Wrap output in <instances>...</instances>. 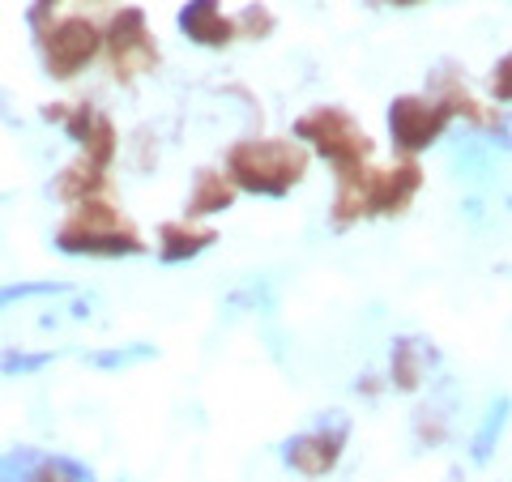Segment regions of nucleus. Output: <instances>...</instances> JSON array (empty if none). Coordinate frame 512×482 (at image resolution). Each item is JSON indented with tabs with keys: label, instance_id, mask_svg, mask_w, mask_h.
Masks as SVG:
<instances>
[{
	"label": "nucleus",
	"instance_id": "6ab92c4d",
	"mask_svg": "<svg viewBox=\"0 0 512 482\" xmlns=\"http://www.w3.org/2000/svg\"><path fill=\"white\" fill-rule=\"evenodd\" d=\"M60 5V0H30V26L43 30L47 22H52V9Z\"/></svg>",
	"mask_w": 512,
	"mask_h": 482
},
{
	"label": "nucleus",
	"instance_id": "f8f14e48",
	"mask_svg": "<svg viewBox=\"0 0 512 482\" xmlns=\"http://www.w3.org/2000/svg\"><path fill=\"white\" fill-rule=\"evenodd\" d=\"M103 192H107V171L86 163V158H77L73 167H64L60 180H56V197L69 201V205L94 201V197H103Z\"/></svg>",
	"mask_w": 512,
	"mask_h": 482
},
{
	"label": "nucleus",
	"instance_id": "412c9836",
	"mask_svg": "<svg viewBox=\"0 0 512 482\" xmlns=\"http://www.w3.org/2000/svg\"><path fill=\"white\" fill-rule=\"evenodd\" d=\"M52 482H69V478H52Z\"/></svg>",
	"mask_w": 512,
	"mask_h": 482
},
{
	"label": "nucleus",
	"instance_id": "f03ea898",
	"mask_svg": "<svg viewBox=\"0 0 512 482\" xmlns=\"http://www.w3.org/2000/svg\"><path fill=\"white\" fill-rule=\"evenodd\" d=\"M56 248L64 256H141L146 252V239L137 235V227L116 205L94 197V201L73 205L69 218L60 222Z\"/></svg>",
	"mask_w": 512,
	"mask_h": 482
},
{
	"label": "nucleus",
	"instance_id": "6e6552de",
	"mask_svg": "<svg viewBox=\"0 0 512 482\" xmlns=\"http://www.w3.org/2000/svg\"><path fill=\"white\" fill-rule=\"evenodd\" d=\"M342 448H346V427H316L286 444V465L299 470L303 478H325L342 461Z\"/></svg>",
	"mask_w": 512,
	"mask_h": 482
},
{
	"label": "nucleus",
	"instance_id": "4468645a",
	"mask_svg": "<svg viewBox=\"0 0 512 482\" xmlns=\"http://www.w3.org/2000/svg\"><path fill=\"white\" fill-rule=\"evenodd\" d=\"M427 376V363H423V346L419 342H397L393 346V384L397 389H419Z\"/></svg>",
	"mask_w": 512,
	"mask_h": 482
},
{
	"label": "nucleus",
	"instance_id": "9b49d317",
	"mask_svg": "<svg viewBox=\"0 0 512 482\" xmlns=\"http://www.w3.org/2000/svg\"><path fill=\"white\" fill-rule=\"evenodd\" d=\"M235 192H239V188L227 180V171H201L197 184H192V192H188L184 214H188V218L222 214V210H231V205H235Z\"/></svg>",
	"mask_w": 512,
	"mask_h": 482
},
{
	"label": "nucleus",
	"instance_id": "7ed1b4c3",
	"mask_svg": "<svg viewBox=\"0 0 512 482\" xmlns=\"http://www.w3.org/2000/svg\"><path fill=\"white\" fill-rule=\"evenodd\" d=\"M295 137L312 141V150L320 158H329L338 171L367 167L372 158V137L363 133V124L342 107H312L295 120Z\"/></svg>",
	"mask_w": 512,
	"mask_h": 482
},
{
	"label": "nucleus",
	"instance_id": "ddd939ff",
	"mask_svg": "<svg viewBox=\"0 0 512 482\" xmlns=\"http://www.w3.org/2000/svg\"><path fill=\"white\" fill-rule=\"evenodd\" d=\"M436 103L448 111V116H461V120H470L474 128H500V111L495 107H483L474 99V94L466 86H457V82H440V94H436Z\"/></svg>",
	"mask_w": 512,
	"mask_h": 482
},
{
	"label": "nucleus",
	"instance_id": "0eeeda50",
	"mask_svg": "<svg viewBox=\"0 0 512 482\" xmlns=\"http://www.w3.org/2000/svg\"><path fill=\"white\" fill-rule=\"evenodd\" d=\"M363 184V218H393V214H406L410 201L419 197L423 188V171L419 163H393V167H363L359 175Z\"/></svg>",
	"mask_w": 512,
	"mask_h": 482
},
{
	"label": "nucleus",
	"instance_id": "423d86ee",
	"mask_svg": "<svg viewBox=\"0 0 512 482\" xmlns=\"http://www.w3.org/2000/svg\"><path fill=\"white\" fill-rule=\"evenodd\" d=\"M448 111L431 99V94H402L389 103V137L402 154H419L431 150L448 128Z\"/></svg>",
	"mask_w": 512,
	"mask_h": 482
},
{
	"label": "nucleus",
	"instance_id": "dca6fc26",
	"mask_svg": "<svg viewBox=\"0 0 512 482\" xmlns=\"http://www.w3.org/2000/svg\"><path fill=\"white\" fill-rule=\"evenodd\" d=\"M56 291H64L60 282H9V286H0V308H13V303L39 299V295H56Z\"/></svg>",
	"mask_w": 512,
	"mask_h": 482
},
{
	"label": "nucleus",
	"instance_id": "f257e3e1",
	"mask_svg": "<svg viewBox=\"0 0 512 482\" xmlns=\"http://www.w3.org/2000/svg\"><path fill=\"white\" fill-rule=\"evenodd\" d=\"M308 150L286 137H248L227 150V180L256 197H286L308 175Z\"/></svg>",
	"mask_w": 512,
	"mask_h": 482
},
{
	"label": "nucleus",
	"instance_id": "f3484780",
	"mask_svg": "<svg viewBox=\"0 0 512 482\" xmlns=\"http://www.w3.org/2000/svg\"><path fill=\"white\" fill-rule=\"evenodd\" d=\"M491 94L500 103H512V52L495 60V69H491Z\"/></svg>",
	"mask_w": 512,
	"mask_h": 482
},
{
	"label": "nucleus",
	"instance_id": "9d476101",
	"mask_svg": "<svg viewBox=\"0 0 512 482\" xmlns=\"http://www.w3.org/2000/svg\"><path fill=\"white\" fill-rule=\"evenodd\" d=\"M214 231L210 227H188V222H163L158 227V261L167 265H180V261H192L201 256L205 248L214 244Z\"/></svg>",
	"mask_w": 512,
	"mask_h": 482
},
{
	"label": "nucleus",
	"instance_id": "aec40b11",
	"mask_svg": "<svg viewBox=\"0 0 512 482\" xmlns=\"http://www.w3.org/2000/svg\"><path fill=\"white\" fill-rule=\"evenodd\" d=\"M384 5H393V9H410V5H423V0H384Z\"/></svg>",
	"mask_w": 512,
	"mask_h": 482
},
{
	"label": "nucleus",
	"instance_id": "a211bd4d",
	"mask_svg": "<svg viewBox=\"0 0 512 482\" xmlns=\"http://www.w3.org/2000/svg\"><path fill=\"white\" fill-rule=\"evenodd\" d=\"M43 363H52V355H0V372L5 376H26V372H35V367Z\"/></svg>",
	"mask_w": 512,
	"mask_h": 482
},
{
	"label": "nucleus",
	"instance_id": "2eb2a0df",
	"mask_svg": "<svg viewBox=\"0 0 512 482\" xmlns=\"http://www.w3.org/2000/svg\"><path fill=\"white\" fill-rule=\"evenodd\" d=\"M269 30H274V13H269L265 5H248L235 18V39H265Z\"/></svg>",
	"mask_w": 512,
	"mask_h": 482
},
{
	"label": "nucleus",
	"instance_id": "1a4fd4ad",
	"mask_svg": "<svg viewBox=\"0 0 512 482\" xmlns=\"http://www.w3.org/2000/svg\"><path fill=\"white\" fill-rule=\"evenodd\" d=\"M180 30L201 47H227L235 39V18L222 13L218 0H188L180 9Z\"/></svg>",
	"mask_w": 512,
	"mask_h": 482
},
{
	"label": "nucleus",
	"instance_id": "20e7f679",
	"mask_svg": "<svg viewBox=\"0 0 512 482\" xmlns=\"http://www.w3.org/2000/svg\"><path fill=\"white\" fill-rule=\"evenodd\" d=\"M39 47H43V64L56 82H69L86 69V64L103 52V30L90 18H56L39 30Z\"/></svg>",
	"mask_w": 512,
	"mask_h": 482
},
{
	"label": "nucleus",
	"instance_id": "39448f33",
	"mask_svg": "<svg viewBox=\"0 0 512 482\" xmlns=\"http://www.w3.org/2000/svg\"><path fill=\"white\" fill-rule=\"evenodd\" d=\"M103 52L111 60V73L124 77V82H133V77L150 73L158 64V43L146 26V13L124 5L120 13H111V22L103 30Z\"/></svg>",
	"mask_w": 512,
	"mask_h": 482
}]
</instances>
